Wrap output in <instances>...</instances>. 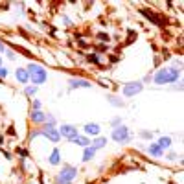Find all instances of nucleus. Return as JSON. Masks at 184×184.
<instances>
[{"mask_svg": "<svg viewBox=\"0 0 184 184\" xmlns=\"http://www.w3.org/2000/svg\"><path fill=\"white\" fill-rule=\"evenodd\" d=\"M42 135L50 140V142H59V138H61V133L53 127V125H44V129H42Z\"/></svg>", "mask_w": 184, "mask_h": 184, "instance_id": "39448f33", "label": "nucleus"}, {"mask_svg": "<svg viewBox=\"0 0 184 184\" xmlns=\"http://www.w3.org/2000/svg\"><path fill=\"white\" fill-rule=\"evenodd\" d=\"M6 76H7V72L4 68H0V77H6Z\"/></svg>", "mask_w": 184, "mask_h": 184, "instance_id": "5701e85b", "label": "nucleus"}, {"mask_svg": "<svg viewBox=\"0 0 184 184\" xmlns=\"http://www.w3.org/2000/svg\"><path fill=\"white\" fill-rule=\"evenodd\" d=\"M140 135H142V136H144V138H151V133H146V131H142V133H140Z\"/></svg>", "mask_w": 184, "mask_h": 184, "instance_id": "412c9836", "label": "nucleus"}, {"mask_svg": "<svg viewBox=\"0 0 184 184\" xmlns=\"http://www.w3.org/2000/svg\"><path fill=\"white\" fill-rule=\"evenodd\" d=\"M76 175H77V171H76L74 168L68 166V168L61 170V173H59V177H57V184H70Z\"/></svg>", "mask_w": 184, "mask_h": 184, "instance_id": "7ed1b4c3", "label": "nucleus"}, {"mask_svg": "<svg viewBox=\"0 0 184 184\" xmlns=\"http://www.w3.org/2000/svg\"><path fill=\"white\" fill-rule=\"evenodd\" d=\"M98 37H100V39H101V41H107V39H109V37H107V35H105V33H100V35H98Z\"/></svg>", "mask_w": 184, "mask_h": 184, "instance_id": "4be33fe9", "label": "nucleus"}, {"mask_svg": "<svg viewBox=\"0 0 184 184\" xmlns=\"http://www.w3.org/2000/svg\"><path fill=\"white\" fill-rule=\"evenodd\" d=\"M160 149H166V147H170L171 146V138H168V136H162L160 140H159V144H157Z\"/></svg>", "mask_w": 184, "mask_h": 184, "instance_id": "4468645a", "label": "nucleus"}, {"mask_svg": "<svg viewBox=\"0 0 184 184\" xmlns=\"http://www.w3.org/2000/svg\"><path fill=\"white\" fill-rule=\"evenodd\" d=\"M142 15H146V17H149V18H151V20H153V22H155V24H159V26H160V24H162V20H160V18H159V17H155V15H153V13H149V11H146V9H142Z\"/></svg>", "mask_w": 184, "mask_h": 184, "instance_id": "a211bd4d", "label": "nucleus"}, {"mask_svg": "<svg viewBox=\"0 0 184 184\" xmlns=\"http://www.w3.org/2000/svg\"><path fill=\"white\" fill-rule=\"evenodd\" d=\"M105 144H107L105 138H96L94 142H90V147L92 149H100V147H105Z\"/></svg>", "mask_w": 184, "mask_h": 184, "instance_id": "ddd939ff", "label": "nucleus"}, {"mask_svg": "<svg viewBox=\"0 0 184 184\" xmlns=\"http://www.w3.org/2000/svg\"><path fill=\"white\" fill-rule=\"evenodd\" d=\"M59 133H61L63 136H66V138H70V140H72L74 136H77V129H76L74 125H63Z\"/></svg>", "mask_w": 184, "mask_h": 184, "instance_id": "0eeeda50", "label": "nucleus"}, {"mask_svg": "<svg viewBox=\"0 0 184 184\" xmlns=\"http://www.w3.org/2000/svg\"><path fill=\"white\" fill-rule=\"evenodd\" d=\"M15 74H17V79H18L20 83H28V81H29V74H28V70H24V68H18Z\"/></svg>", "mask_w": 184, "mask_h": 184, "instance_id": "6e6552de", "label": "nucleus"}, {"mask_svg": "<svg viewBox=\"0 0 184 184\" xmlns=\"http://www.w3.org/2000/svg\"><path fill=\"white\" fill-rule=\"evenodd\" d=\"M94 151H96V149H92V147H85V153H83V162L92 160V159H94Z\"/></svg>", "mask_w": 184, "mask_h": 184, "instance_id": "2eb2a0df", "label": "nucleus"}, {"mask_svg": "<svg viewBox=\"0 0 184 184\" xmlns=\"http://www.w3.org/2000/svg\"><path fill=\"white\" fill-rule=\"evenodd\" d=\"M4 50H6V48H4V42L0 41V52H4Z\"/></svg>", "mask_w": 184, "mask_h": 184, "instance_id": "b1692460", "label": "nucleus"}, {"mask_svg": "<svg viewBox=\"0 0 184 184\" xmlns=\"http://www.w3.org/2000/svg\"><path fill=\"white\" fill-rule=\"evenodd\" d=\"M28 74H29V77H31V81H33L35 85H42V83L46 81V72H44L39 65H35V63H31V65L28 66Z\"/></svg>", "mask_w": 184, "mask_h": 184, "instance_id": "f03ea898", "label": "nucleus"}, {"mask_svg": "<svg viewBox=\"0 0 184 184\" xmlns=\"http://www.w3.org/2000/svg\"><path fill=\"white\" fill-rule=\"evenodd\" d=\"M149 153L153 155V157H162V149L157 146V144H153V146H149Z\"/></svg>", "mask_w": 184, "mask_h": 184, "instance_id": "f3484780", "label": "nucleus"}, {"mask_svg": "<svg viewBox=\"0 0 184 184\" xmlns=\"http://www.w3.org/2000/svg\"><path fill=\"white\" fill-rule=\"evenodd\" d=\"M70 87H72V88H79V87H85V88H87V87H90V83H88V81H83V79H72V81H70Z\"/></svg>", "mask_w": 184, "mask_h": 184, "instance_id": "1a4fd4ad", "label": "nucleus"}, {"mask_svg": "<svg viewBox=\"0 0 184 184\" xmlns=\"http://www.w3.org/2000/svg\"><path fill=\"white\" fill-rule=\"evenodd\" d=\"M0 66H2V59H0Z\"/></svg>", "mask_w": 184, "mask_h": 184, "instance_id": "393cba45", "label": "nucleus"}, {"mask_svg": "<svg viewBox=\"0 0 184 184\" xmlns=\"http://www.w3.org/2000/svg\"><path fill=\"white\" fill-rule=\"evenodd\" d=\"M112 140L116 142H127L129 140V131L125 125H118V129L112 131Z\"/></svg>", "mask_w": 184, "mask_h": 184, "instance_id": "20e7f679", "label": "nucleus"}, {"mask_svg": "<svg viewBox=\"0 0 184 184\" xmlns=\"http://www.w3.org/2000/svg\"><path fill=\"white\" fill-rule=\"evenodd\" d=\"M111 103H114V105H122V100H114V98H111Z\"/></svg>", "mask_w": 184, "mask_h": 184, "instance_id": "aec40b11", "label": "nucleus"}, {"mask_svg": "<svg viewBox=\"0 0 184 184\" xmlns=\"http://www.w3.org/2000/svg\"><path fill=\"white\" fill-rule=\"evenodd\" d=\"M85 133H87V135H98V133H100V125L88 123V125H85Z\"/></svg>", "mask_w": 184, "mask_h": 184, "instance_id": "9b49d317", "label": "nucleus"}, {"mask_svg": "<svg viewBox=\"0 0 184 184\" xmlns=\"http://www.w3.org/2000/svg\"><path fill=\"white\" fill-rule=\"evenodd\" d=\"M142 90V83H129L123 87V96H135Z\"/></svg>", "mask_w": 184, "mask_h": 184, "instance_id": "423d86ee", "label": "nucleus"}, {"mask_svg": "<svg viewBox=\"0 0 184 184\" xmlns=\"http://www.w3.org/2000/svg\"><path fill=\"white\" fill-rule=\"evenodd\" d=\"M24 92H26L28 96H29V94H35V87H28V88H26Z\"/></svg>", "mask_w": 184, "mask_h": 184, "instance_id": "6ab92c4d", "label": "nucleus"}, {"mask_svg": "<svg viewBox=\"0 0 184 184\" xmlns=\"http://www.w3.org/2000/svg\"><path fill=\"white\" fill-rule=\"evenodd\" d=\"M59 162H61V153H59V151L55 149V151H53V153L50 155V164H53V166H57Z\"/></svg>", "mask_w": 184, "mask_h": 184, "instance_id": "dca6fc26", "label": "nucleus"}, {"mask_svg": "<svg viewBox=\"0 0 184 184\" xmlns=\"http://www.w3.org/2000/svg\"><path fill=\"white\" fill-rule=\"evenodd\" d=\"M31 120H33V122H44V120H46V114L41 112V111H33V112H31Z\"/></svg>", "mask_w": 184, "mask_h": 184, "instance_id": "f8f14e48", "label": "nucleus"}, {"mask_svg": "<svg viewBox=\"0 0 184 184\" xmlns=\"http://www.w3.org/2000/svg\"><path fill=\"white\" fill-rule=\"evenodd\" d=\"M179 74H181L179 68H162V70L157 72L155 83H157V85H162V83H173V81H177Z\"/></svg>", "mask_w": 184, "mask_h": 184, "instance_id": "f257e3e1", "label": "nucleus"}, {"mask_svg": "<svg viewBox=\"0 0 184 184\" xmlns=\"http://www.w3.org/2000/svg\"><path fill=\"white\" fill-rule=\"evenodd\" d=\"M72 142H76V144H79V146H83V147H88V146H90V140H88L87 136H74Z\"/></svg>", "mask_w": 184, "mask_h": 184, "instance_id": "9d476101", "label": "nucleus"}]
</instances>
